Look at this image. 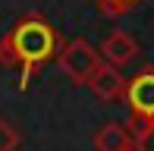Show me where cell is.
<instances>
[{
    "instance_id": "1",
    "label": "cell",
    "mask_w": 154,
    "mask_h": 151,
    "mask_svg": "<svg viewBox=\"0 0 154 151\" xmlns=\"http://www.w3.org/2000/svg\"><path fill=\"white\" fill-rule=\"evenodd\" d=\"M63 47V38L60 32L54 29L51 22L32 13V16L19 19L3 38H0V66L6 69H19L22 72V88L29 85V79L47 60H57Z\"/></svg>"
},
{
    "instance_id": "2",
    "label": "cell",
    "mask_w": 154,
    "mask_h": 151,
    "mask_svg": "<svg viewBox=\"0 0 154 151\" xmlns=\"http://www.w3.org/2000/svg\"><path fill=\"white\" fill-rule=\"evenodd\" d=\"M101 63H104L101 51H97L91 41H85V38L63 41V47L57 54V66L63 69V76H66L69 82H75V85H85Z\"/></svg>"
},
{
    "instance_id": "3",
    "label": "cell",
    "mask_w": 154,
    "mask_h": 151,
    "mask_svg": "<svg viewBox=\"0 0 154 151\" xmlns=\"http://www.w3.org/2000/svg\"><path fill=\"white\" fill-rule=\"evenodd\" d=\"M123 101L129 104V123L126 129H138L145 120L154 116V66H142L132 79H126V94Z\"/></svg>"
},
{
    "instance_id": "4",
    "label": "cell",
    "mask_w": 154,
    "mask_h": 151,
    "mask_svg": "<svg viewBox=\"0 0 154 151\" xmlns=\"http://www.w3.org/2000/svg\"><path fill=\"white\" fill-rule=\"evenodd\" d=\"M85 88H91V94L97 101H120L126 94V76L120 72V66H113V63L104 60V63L91 72V79L85 82Z\"/></svg>"
},
{
    "instance_id": "5",
    "label": "cell",
    "mask_w": 154,
    "mask_h": 151,
    "mask_svg": "<svg viewBox=\"0 0 154 151\" xmlns=\"http://www.w3.org/2000/svg\"><path fill=\"white\" fill-rule=\"evenodd\" d=\"M135 54H138V41L129 32H110L101 44V57L113 66H126L129 60H135Z\"/></svg>"
},
{
    "instance_id": "6",
    "label": "cell",
    "mask_w": 154,
    "mask_h": 151,
    "mask_svg": "<svg viewBox=\"0 0 154 151\" xmlns=\"http://www.w3.org/2000/svg\"><path fill=\"white\" fill-rule=\"evenodd\" d=\"M94 151H123L132 142V132L123 126V123H104L94 132Z\"/></svg>"
},
{
    "instance_id": "7",
    "label": "cell",
    "mask_w": 154,
    "mask_h": 151,
    "mask_svg": "<svg viewBox=\"0 0 154 151\" xmlns=\"http://www.w3.org/2000/svg\"><path fill=\"white\" fill-rule=\"evenodd\" d=\"M132 139H135L138 151H154V116L145 120L138 129H132Z\"/></svg>"
},
{
    "instance_id": "8",
    "label": "cell",
    "mask_w": 154,
    "mask_h": 151,
    "mask_svg": "<svg viewBox=\"0 0 154 151\" xmlns=\"http://www.w3.org/2000/svg\"><path fill=\"white\" fill-rule=\"evenodd\" d=\"M135 3L138 0H97V10H101L104 16H123V13H129Z\"/></svg>"
},
{
    "instance_id": "9",
    "label": "cell",
    "mask_w": 154,
    "mask_h": 151,
    "mask_svg": "<svg viewBox=\"0 0 154 151\" xmlns=\"http://www.w3.org/2000/svg\"><path fill=\"white\" fill-rule=\"evenodd\" d=\"M19 148V132L0 116V151H16Z\"/></svg>"
},
{
    "instance_id": "10",
    "label": "cell",
    "mask_w": 154,
    "mask_h": 151,
    "mask_svg": "<svg viewBox=\"0 0 154 151\" xmlns=\"http://www.w3.org/2000/svg\"><path fill=\"white\" fill-rule=\"evenodd\" d=\"M123 151H138V148H135V139H132V142H129V145H126Z\"/></svg>"
}]
</instances>
